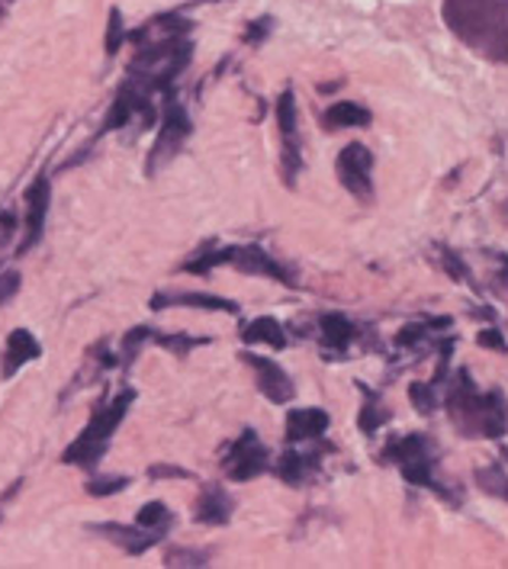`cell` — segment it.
<instances>
[{
  "mask_svg": "<svg viewBox=\"0 0 508 569\" xmlns=\"http://www.w3.org/2000/svg\"><path fill=\"white\" fill-rule=\"evenodd\" d=\"M441 17L479 59L508 64V0H445Z\"/></svg>",
  "mask_w": 508,
  "mask_h": 569,
  "instance_id": "obj_1",
  "label": "cell"
},
{
  "mask_svg": "<svg viewBox=\"0 0 508 569\" xmlns=\"http://www.w3.org/2000/svg\"><path fill=\"white\" fill-rule=\"evenodd\" d=\"M448 412L464 438H502L508 431V402L499 390L479 392L467 370H457L448 390Z\"/></svg>",
  "mask_w": 508,
  "mask_h": 569,
  "instance_id": "obj_2",
  "label": "cell"
},
{
  "mask_svg": "<svg viewBox=\"0 0 508 569\" xmlns=\"http://www.w3.org/2000/svg\"><path fill=\"white\" fill-rule=\"evenodd\" d=\"M132 396L136 392L126 390L120 392L110 406H97L93 416H90L88 428L81 431V438L64 450V463H74V467H93L103 453H107V445L113 438V431L120 428V421L126 419L129 406H132Z\"/></svg>",
  "mask_w": 508,
  "mask_h": 569,
  "instance_id": "obj_3",
  "label": "cell"
},
{
  "mask_svg": "<svg viewBox=\"0 0 508 569\" xmlns=\"http://www.w3.org/2000/svg\"><path fill=\"white\" fill-rule=\"evenodd\" d=\"M335 168H338V180L348 193H355L363 203L373 200V178H370L373 174V151L367 146H360V142L345 146Z\"/></svg>",
  "mask_w": 508,
  "mask_h": 569,
  "instance_id": "obj_4",
  "label": "cell"
},
{
  "mask_svg": "<svg viewBox=\"0 0 508 569\" xmlns=\"http://www.w3.org/2000/svg\"><path fill=\"white\" fill-rule=\"evenodd\" d=\"M277 126H280V161H283V178L293 187L302 154H299V129H297V97L293 90H283L277 100Z\"/></svg>",
  "mask_w": 508,
  "mask_h": 569,
  "instance_id": "obj_5",
  "label": "cell"
},
{
  "mask_svg": "<svg viewBox=\"0 0 508 569\" xmlns=\"http://www.w3.org/2000/svg\"><path fill=\"white\" fill-rule=\"evenodd\" d=\"M268 470V450L261 448L258 435L255 431H245L239 441L232 445L229 457H226V473L232 480H255Z\"/></svg>",
  "mask_w": 508,
  "mask_h": 569,
  "instance_id": "obj_6",
  "label": "cell"
},
{
  "mask_svg": "<svg viewBox=\"0 0 508 569\" xmlns=\"http://www.w3.org/2000/svg\"><path fill=\"white\" fill-rule=\"evenodd\" d=\"M190 136V120H187V113H183V107L178 103H168V113H165V126H161V132H158V142H155V149H151L149 158V174H155L175 151L183 146V139Z\"/></svg>",
  "mask_w": 508,
  "mask_h": 569,
  "instance_id": "obj_7",
  "label": "cell"
},
{
  "mask_svg": "<svg viewBox=\"0 0 508 569\" xmlns=\"http://www.w3.org/2000/svg\"><path fill=\"white\" fill-rule=\"evenodd\" d=\"M241 358L248 360L251 367H255V373H258V390L268 396L270 402H290L293 399V380H290V373L280 367V363H273L268 358H258V355H241Z\"/></svg>",
  "mask_w": 508,
  "mask_h": 569,
  "instance_id": "obj_8",
  "label": "cell"
},
{
  "mask_svg": "<svg viewBox=\"0 0 508 569\" xmlns=\"http://www.w3.org/2000/svg\"><path fill=\"white\" fill-rule=\"evenodd\" d=\"M49 197H52L49 178L42 174V178L32 180L30 193H27V203H30V210H27V239L20 244V254H27L32 244H39V239H42L46 216H49Z\"/></svg>",
  "mask_w": 508,
  "mask_h": 569,
  "instance_id": "obj_9",
  "label": "cell"
},
{
  "mask_svg": "<svg viewBox=\"0 0 508 569\" xmlns=\"http://www.w3.org/2000/svg\"><path fill=\"white\" fill-rule=\"evenodd\" d=\"M232 264H236L239 270H245V273H265V277H273V280L287 283V287H293V283H297L287 270L280 268V264L270 258L265 248H255V244H248V248H236Z\"/></svg>",
  "mask_w": 508,
  "mask_h": 569,
  "instance_id": "obj_10",
  "label": "cell"
},
{
  "mask_svg": "<svg viewBox=\"0 0 508 569\" xmlns=\"http://www.w3.org/2000/svg\"><path fill=\"white\" fill-rule=\"evenodd\" d=\"M329 412L326 409H293L287 416V438L290 441H312L329 431Z\"/></svg>",
  "mask_w": 508,
  "mask_h": 569,
  "instance_id": "obj_11",
  "label": "cell"
},
{
  "mask_svg": "<svg viewBox=\"0 0 508 569\" xmlns=\"http://www.w3.org/2000/svg\"><path fill=\"white\" fill-rule=\"evenodd\" d=\"M93 531H97V535H113V540L120 543L126 553H132V557L146 553L149 547H155L158 540L165 538L161 531H149V528H122V525H97Z\"/></svg>",
  "mask_w": 508,
  "mask_h": 569,
  "instance_id": "obj_12",
  "label": "cell"
},
{
  "mask_svg": "<svg viewBox=\"0 0 508 569\" xmlns=\"http://www.w3.org/2000/svg\"><path fill=\"white\" fill-rule=\"evenodd\" d=\"M39 358V341L32 338V331L17 329L7 338V360H3V377H13L23 363Z\"/></svg>",
  "mask_w": 508,
  "mask_h": 569,
  "instance_id": "obj_13",
  "label": "cell"
},
{
  "mask_svg": "<svg viewBox=\"0 0 508 569\" xmlns=\"http://www.w3.org/2000/svg\"><path fill=\"white\" fill-rule=\"evenodd\" d=\"M229 518H232V499L219 486H207L197 502V521L200 525H226Z\"/></svg>",
  "mask_w": 508,
  "mask_h": 569,
  "instance_id": "obj_14",
  "label": "cell"
},
{
  "mask_svg": "<svg viewBox=\"0 0 508 569\" xmlns=\"http://www.w3.org/2000/svg\"><path fill=\"white\" fill-rule=\"evenodd\" d=\"M326 126L329 129H363V126H370V110H363L360 103H351V100H338L326 110Z\"/></svg>",
  "mask_w": 508,
  "mask_h": 569,
  "instance_id": "obj_15",
  "label": "cell"
},
{
  "mask_svg": "<svg viewBox=\"0 0 508 569\" xmlns=\"http://www.w3.org/2000/svg\"><path fill=\"white\" fill-rule=\"evenodd\" d=\"M319 329H322V345L329 351H338V355L348 351V345L355 341V326L345 316H322Z\"/></svg>",
  "mask_w": 508,
  "mask_h": 569,
  "instance_id": "obj_16",
  "label": "cell"
},
{
  "mask_svg": "<svg viewBox=\"0 0 508 569\" xmlns=\"http://www.w3.org/2000/svg\"><path fill=\"white\" fill-rule=\"evenodd\" d=\"M241 341H248V345H258V341H268L270 348H287V335L280 329V322L277 319H255V322H248L245 331H241Z\"/></svg>",
  "mask_w": 508,
  "mask_h": 569,
  "instance_id": "obj_17",
  "label": "cell"
},
{
  "mask_svg": "<svg viewBox=\"0 0 508 569\" xmlns=\"http://www.w3.org/2000/svg\"><path fill=\"white\" fill-rule=\"evenodd\" d=\"M402 467V477L409 482H416V486H425V489H435V492H441V496H448L438 480H435V460L428 457V450L419 453V457H412V460H406V463H399Z\"/></svg>",
  "mask_w": 508,
  "mask_h": 569,
  "instance_id": "obj_18",
  "label": "cell"
},
{
  "mask_svg": "<svg viewBox=\"0 0 508 569\" xmlns=\"http://www.w3.org/2000/svg\"><path fill=\"white\" fill-rule=\"evenodd\" d=\"M165 302H175V306H193V309H216V312H229V316H236L239 312V306L232 300H222V297H210V293H180V297H171V300H165V297H155V309H161Z\"/></svg>",
  "mask_w": 508,
  "mask_h": 569,
  "instance_id": "obj_19",
  "label": "cell"
},
{
  "mask_svg": "<svg viewBox=\"0 0 508 569\" xmlns=\"http://www.w3.org/2000/svg\"><path fill=\"white\" fill-rule=\"evenodd\" d=\"M425 450H428V438H421V435H406V438L392 441V445L384 450V460H387V463H406V460L419 457Z\"/></svg>",
  "mask_w": 508,
  "mask_h": 569,
  "instance_id": "obj_20",
  "label": "cell"
},
{
  "mask_svg": "<svg viewBox=\"0 0 508 569\" xmlns=\"http://www.w3.org/2000/svg\"><path fill=\"white\" fill-rule=\"evenodd\" d=\"M171 525H175V515L168 511L165 502H149L146 509L139 511V528H149V531H161V535H168V531H171Z\"/></svg>",
  "mask_w": 508,
  "mask_h": 569,
  "instance_id": "obj_21",
  "label": "cell"
},
{
  "mask_svg": "<svg viewBox=\"0 0 508 569\" xmlns=\"http://www.w3.org/2000/svg\"><path fill=\"white\" fill-rule=\"evenodd\" d=\"M306 473H309V463H306V457L302 453H283L280 457V463H277V477L283 482H290V486H297V482L306 480Z\"/></svg>",
  "mask_w": 508,
  "mask_h": 569,
  "instance_id": "obj_22",
  "label": "cell"
},
{
  "mask_svg": "<svg viewBox=\"0 0 508 569\" xmlns=\"http://www.w3.org/2000/svg\"><path fill=\"white\" fill-rule=\"evenodd\" d=\"M409 399L416 402L421 416H431L438 409V396H435V383H412L409 387Z\"/></svg>",
  "mask_w": 508,
  "mask_h": 569,
  "instance_id": "obj_23",
  "label": "cell"
},
{
  "mask_svg": "<svg viewBox=\"0 0 508 569\" xmlns=\"http://www.w3.org/2000/svg\"><path fill=\"white\" fill-rule=\"evenodd\" d=\"M232 254H236V248H222V251H212V254H203V258H197V261H190L187 270L190 273H207L216 264H232Z\"/></svg>",
  "mask_w": 508,
  "mask_h": 569,
  "instance_id": "obj_24",
  "label": "cell"
},
{
  "mask_svg": "<svg viewBox=\"0 0 508 569\" xmlns=\"http://www.w3.org/2000/svg\"><path fill=\"white\" fill-rule=\"evenodd\" d=\"M389 416L380 409V406H373V402H367L363 406V412H360V431H367V435H373L384 421H387Z\"/></svg>",
  "mask_w": 508,
  "mask_h": 569,
  "instance_id": "obj_25",
  "label": "cell"
},
{
  "mask_svg": "<svg viewBox=\"0 0 508 569\" xmlns=\"http://www.w3.org/2000/svg\"><path fill=\"white\" fill-rule=\"evenodd\" d=\"M151 338L158 341V345H165V348H171V351H178V355H187L190 348H197L200 345V338H175V335H155L151 331Z\"/></svg>",
  "mask_w": 508,
  "mask_h": 569,
  "instance_id": "obj_26",
  "label": "cell"
},
{
  "mask_svg": "<svg viewBox=\"0 0 508 569\" xmlns=\"http://www.w3.org/2000/svg\"><path fill=\"white\" fill-rule=\"evenodd\" d=\"M168 567H207V553L175 550V553H168Z\"/></svg>",
  "mask_w": 508,
  "mask_h": 569,
  "instance_id": "obj_27",
  "label": "cell"
},
{
  "mask_svg": "<svg viewBox=\"0 0 508 569\" xmlns=\"http://www.w3.org/2000/svg\"><path fill=\"white\" fill-rule=\"evenodd\" d=\"M120 42H122V17H120V10H110V32H107V52H110V56H117Z\"/></svg>",
  "mask_w": 508,
  "mask_h": 569,
  "instance_id": "obj_28",
  "label": "cell"
},
{
  "mask_svg": "<svg viewBox=\"0 0 508 569\" xmlns=\"http://www.w3.org/2000/svg\"><path fill=\"white\" fill-rule=\"evenodd\" d=\"M122 486H129V480H122V477H113V480H93L88 486L90 496H113V492H120Z\"/></svg>",
  "mask_w": 508,
  "mask_h": 569,
  "instance_id": "obj_29",
  "label": "cell"
},
{
  "mask_svg": "<svg viewBox=\"0 0 508 569\" xmlns=\"http://www.w3.org/2000/svg\"><path fill=\"white\" fill-rule=\"evenodd\" d=\"M17 290H20V273H13V270H10V273H3V277H0V306L10 300Z\"/></svg>",
  "mask_w": 508,
  "mask_h": 569,
  "instance_id": "obj_30",
  "label": "cell"
},
{
  "mask_svg": "<svg viewBox=\"0 0 508 569\" xmlns=\"http://www.w3.org/2000/svg\"><path fill=\"white\" fill-rule=\"evenodd\" d=\"M479 345L482 348H492V351H506V338H502V331L496 329L479 331Z\"/></svg>",
  "mask_w": 508,
  "mask_h": 569,
  "instance_id": "obj_31",
  "label": "cell"
},
{
  "mask_svg": "<svg viewBox=\"0 0 508 569\" xmlns=\"http://www.w3.org/2000/svg\"><path fill=\"white\" fill-rule=\"evenodd\" d=\"M445 268L454 280H460V283H467V268H464V261L454 254V251H445Z\"/></svg>",
  "mask_w": 508,
  "mask_h": 569,
  "instance_id": "obj_32",
  "label": "cell"
},
{
  "mask_svg": "<svg viewBox=\"0 0 508 569\" xmlns=\"http://www.w3.org/2000/svg\"><path fill=\"white\" fill-rule=\"evenodd\" d=\"M149 477L151 480H161V477H178V480H187L190 473H187V470H180V467H151Z\"/></svg>",
  "mask_w": 508,
  "mask_h": 569,
  "instance_id": "obj_33",
  "label": "cell"
}]
</instances>
